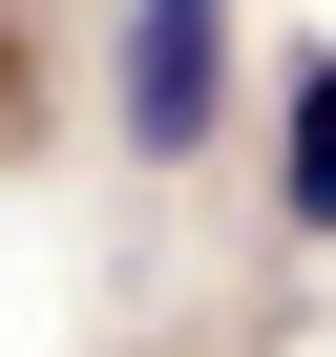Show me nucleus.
Segmentation results:
<instances>
[{
  "mask_svg": "<svg viewBox=\"0 0 336 357\" xmlns=\"http://www.w3.org/2000/svg\"><path fill=\"white\" fill-rule=\"evenodd\" d=\"M211 105H231V0H126V147L190 168Z\"/></svg>",
  "mask_w": 336,
  "mask_h": 357,
  "instance_id": "f257e3e1",
  "label": "nucleus"
},
{
  "mask_svg": "<svg viewBox=\"0 0 336 357\" xmlns=\"http://www.w3.org/2000/svg\"><path fill=\"white\" fill-rule=\"evenodd\" d=\"M294 211H315V231H336V63H315V84H294Z\"/></svg>",
  "mask_w": 336,
  "mask_h": 357,
  "instance_id": "f03ea898",
  "label": "nucleus"
}]
</instances>
